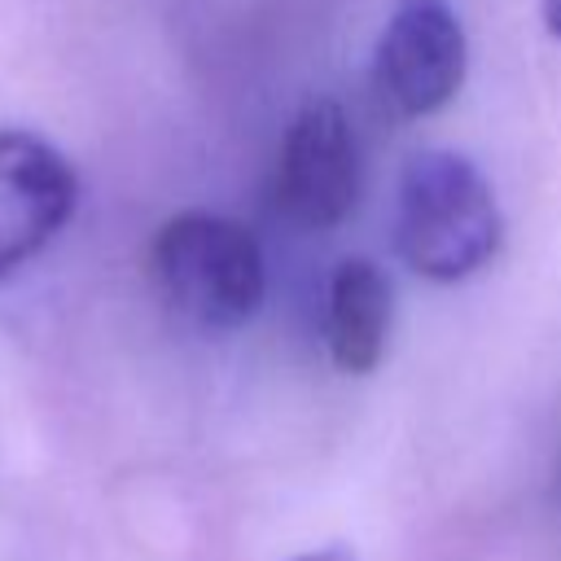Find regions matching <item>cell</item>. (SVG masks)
Segmentation results:
<instances>
[{
	"mask_svg": "<svg viewBox=\"0 0 561 561\" xmlns=\"http://www.w3.org/2000/svg\"><path fill=\"white\" fill-rule=\"evenodd\" d=\"M500 206L486 175L456 149H421L403 162L394 250L425 280H465L500 250Z\"/></svg>",
	"mask_w": 561,
	"mask_h": 561,
	"instance_id": "obj_1",
	"label": "cell"
},
{
	"mask_svg": "<svg viewBox=\"0 0 561 561\" xmlns=\"http://www.w3.org/2000/svg\"><path fill=\"white\" fill-rule=\"evenodd\" d=\"M149 263L162 298L202 329H237L263 307V250L237 219L180 210L153 232Z\"/></svg>",
	"mask_w": 561,
	"mask_h": 561,
	"instance_id": "obj_2",
	"label": "cell"
},
{
	"mask_svg": "<svg viewBox=\"0 0 561 561\" xmlns=\"http://www.w3.org/2000/svg\"><path fill=\"white\" fill-rule=\"evenodd\" d=\"M359 202V145L355 127L346 123L342 105L329 96L307 101L276 153L272 175V206L307 232L337 228Z\"/></svg>",
	"mask_w": 561,
	"mask_h": 561,
	"instance_id": "obj_3",
	"label": "cell"
},
{
	"mask_svg": "<svg viewBox=\"0 0 561 561\" xmlns=\"http://www.w3.org/2000/svg\"><path fill=\"white\" fill-rule=\"evenodd\" d=\"M469 66V44L447 0H399L373 57L377 96L394 118H425L443 110Z\"/></svg>",
	"mask_w": 561,
	"mask_h": 561,
	"instance_id": "obj_4",
	"label": "cell"
},
{
	"mask_svg": "<svg viewBox=\"0 0 561 561\" xmlns=\"http://www.w3.org/2000/svg\"><path fill=\"white\" fill-rule=\"evenodd\" d=\"M79 175L35 131H0V280L31 263L75 215Z\"/></svg>",
	"mask_w": 561,
	"mask_h": 561,
	"instance_id": "obj_5",
	"label": "cell"
},
{
	"mask_svg": "<svg viewBox=\"0 0 561 561\" xmlns=\"http://www.w3.org/2000/svg\"><path fill=\"white\" fill-rule=\"evenodd\" d=\"M390 280L373 259H342L329 276L324 342L342 373H373L390 337Z\"/></svg>",
	"mask_w": 561,
	"mask_h": 561,
	"instance_id": "obj_6",
	"label": "cell"
},
{
	"mask_svg": "<svg viewBox=\"0 0 561 561\" xmlns=\"http://www.w3.org/2000/svg\"><path fill=\"white\" fill-rule=\"evenodd\" d=\"M539 13H543L548 35H557V39H561V0H539Z\"/></svg>",
	"mask_w": 561,
	"mask_h": 561,
	"instance_id": "obj_7",
	"label": "cell"
},
{
	"mask_svg": "<svg viewBox=\"0 0 561 561\" xmlns=\"http://www.w3.org/2000/svg\"><path fill=\"white\" fill-rule=\"evenodd\" d=\"M294 561H355L351 557V548H320V552H302V557H294Z\"/></svg>",
	"mask_w": 561,
	"mask_h": 561,
	"instance_id": "obj_8",
	"label": "cell"
}]
</instances>
